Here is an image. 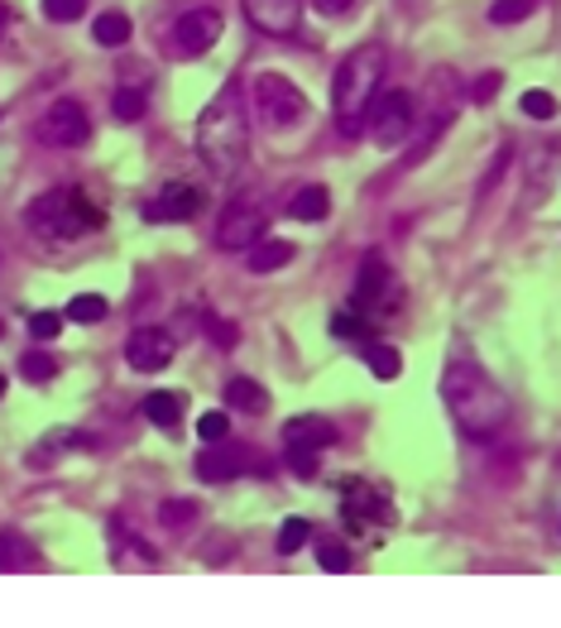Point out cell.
<instances>
[{"instance_id":"obj_1","label":"cell","mask_w":561,"mask_h":628,"mask_svg":"<svg viewBox=\"0 0 561 628\" xmlns=\"http://www.w3.org/2000/svg\"><path fill=\"white\" fill-rule=\"evenodd\" d=\"M197 154L216 178H236L245 159H250V106H245V91L236 77L216 91L212 106L197 121Z\"/></svg>"},{"instance_id":"obj_2","label":"cell","mask_w":561,"mask_h":628,"mask_svg":"<svg viewBox=\"0 0 561 628\" xmlns=\"http://www.w3.org/2000/svg\"><path fill=\"white\" fill-rule=\"evenodd\" d=\"M441 399H447V413L456 417V427L475 441L495 437L509 423V393L471 360H456V365L441 369Z\"/></svg>"},{"instance_id":"obj_3","label":"cell","mask_w":561,"mask_h":628,"mask_svg":"<svg viewBox=\"0 0 561 628\" xmlns=\"http://www.w3.org/2000/svg\"><path fill=\"white\" fill-rule=\"evenodd\" d=\"M384 67H389V49L384 43H360L341 58L332 83V111H336V130L346 139L365 135V115L374 106V91L384 83Z\"/></svg>"},{"instance_id":"obj_4","label":"cell","mask_w":561,"mask_h":628,"mask_svg":"<svg viewBox=\"0 0 561 628\" xmlns=\"http://www.w3.org/2000/svg\"><path fill=\"white\" fill-rule=\"evenodd\" d=\"M25 221H29L34 236L49 240V246H73V240L107 226V212H101L82 188H49L25 206Z\"/></svg>"},{"instance_id":"obj_5","label":"cell","mask_w":561,"mask_h":628,"mask_svg":"<svg viewBox=\"0 0 561 628\" xmlns=\"http://www.w3.org/2000/svg\"><path fill=\"white\" fill-rule=\"evenodd\" d=\"M250 111L264 130H288L308 115V97L278 73H260L254 77V97H250Z\"/></svg>"},{"instance_id":"obj_6","label":"cell","mask_w":561,"mask_h":628,"mask_svg":"<svg viewBox=\"0 0 561 628\" xmlns=\"http://www.w3.org/2000/svg\"><path fill=\"white\" fill-rule=\"evenodd\" d=\"M417 115H423V111H417V97L408 87L384 91V97L370 106V115H365V135L379 149H399V145H408V135H413Z\"/></svg>"},{"instance_id":"obj_7","label":"cell","mask_w":561,"mask_h":628,"mask_svg":"<svg viewBox=\"0 0 561 628\" xmlns=\"http://www.w3.org/2000/svg\"><path fill=\"white\" fill-rule=\"evenodd\" d=\"M399 278L394 269L379 260V254H370L365 264H360L356 274V293H350V307L360 312V317H389V312H399Z\"/></svg>"},{"instance_id":"obj_8","label":"cell","mask_w":561,"mask_h":628,"mask_svg":"<svg viewBox=\"0 0 561 628\" xmlns=\"http://www.w3.org/2000/svg\"><path fill=\"white\" fill-rule=\"evenodd\" d=\"M221 34H226V20H221V10L197 5V10H187V15L173 20L169 53H173V58H202L207 49H216Z\"/></svg>"},{"instance_id":"obj_9","label":"cell","mask_w":561,"mask_h":628,"mask_svg":"<svg viewBox=\"0 0 561 628\" xmlns=\"http://www.w3.org/2000/svg\"><path fill=\"white\" fill-rule=\"evenodd\" d=\"M39 139L53 149H82L91 139L87 106H82V101H53V106L39 115Z\"/></svg>"},{"instance_id":"obj_10","label":"cell","mask_w":561,"mask_h":628,"mask_svg":"<svg viewBox=\"0 0 561 628\" xmlns=\"http://www.w3.org/2000/svg\"><path fill=\"white\" fill-rule=\"evenodd\" d=\"M264 230H269V216L260 212V206H250V202H230L226 212H221V221H216V250L240 254V250L260 246Z\"/></svg>"},{"instance_id":"obj_11","label":"cell","mask_w":561,"mask_h":628,"mask_svg":"<svg viewBox=\"0 0 561 628\" xmlns=\"http://www.w3.org/2000/svg\"><path fill=\"white\" fill-rule=\"evenodd\" d=\"M341 514L356 532H370V528H379V523H394V504L384 490L356 480V485H346V494H341Z\"/></svg>"},{"instance_id":"obj_12","label":"cell","mask_w":561,"mask_h":628,"mask_svg":"<svg viewBox=\"0 0 561 628\" xmlns=\"http://www.w3.org/2000/svg\"><path fill=\"white\" fill-rule=\"evenodd\" d=\"M245 20L269 39H294L302 25V0H245Z\"/></svg>"},{"instance_id":"obj_13","label":"cell","mask_w":561,"mask_h":628,"mask_svg":"<svg viewBox=\"0 0 561 628\" xmlns=\"http://www.w3.org/2000/svg\"><path fill=\"white\" fill-rule=\"evenodd\" d=\"M125 360H130V369H139V375H159V369L173 365V336L159 327H139V331H130V341H125Z\"/></svg>"},{"instance_id":"obj_14","label":"cell","mask_w":561,"mask_h":628,"mask_svg":"<svg viewBox=\"0 0 561 628\" xmlns=\"http://www.w3.org/2000/svg\"><path fill=\"white\" fill-rule=\"evenodd\" d=\"M212 447V441H207ZM250 470V447H240V441H226L221 437L212 451H202L197 456V480H207V485H221V480H236V475Z\"/></svg>"},{"instance_id":"obj_15","label":"cell","mask_w":561,"mask_h":628,"mask_svg":"<svg viewBox=\"0 0 561 628\" xmlns=\"http://www.w3.org/2000/svg\"><path fill=\"white\" fill-rule=\"evenodd\" d=\"M197 212H202V192L192 183H169V188H159V197L145 202V221H187Z\"/></svg>"},{"instance_id":"obj_16","label":"cell","mask_w":561,"mask_h":628,"mask_svg":"<svg viewBox=\"0 0 561 628\" xmlns=\"http://www.w3.org/2000/svg\"><path fill=\"white\" fill-rule=\"evenodd\" d=\"M284 447L326 451V447H336V427L317 413H302V417H294V423H284Z\"/></svg>"},{"instance_id":"obj_17","label":"cell","mask_w":561,"mask_h":628,"mask_svg":"<svg viewBox=\"0 0 561 628\" xmlns=\"http://www.w3.org/2000/svg\"><path fill=\"white\" fill-rule=\"evenodd\" d=\"M39 566V552L25 532H0V572H34Z\"/></svg>"},{"instance_id":"obj_18","label":"cell","mask_w":561,"mask_h":628,"mask_svg":"<svg viewBox=\"0 0 561 628\" xmlns=\"http://www.w3.org/2000/svg\"><path fill=\"white\" fill-rule=\"evenodd\" d=\"M332 212V197H326L322 183H302V188L288 197V216L294 221H322Z\"/></svg>"},{"instance_id":"obj_19","label":"cell","mask_w":561,"mask_h":628,"mask_svg":"<svg viewBox=\"0 0 561 628\" xmlns=\"http://www.w3.org/2000/svg\"><path fill=\"white\" fill-rule=\"evenodd\" d=\"M139 413H145L154 427H178V417L187 413V399H183V393H173V389H154Z\"/></svg>"},{"instance_id":"obj_20","label":"cell","mask_w":561,"mask_h":628,"mask_svg":"<svg viewBox=\"0 0 561 628\" xmlns=\"http://www.w3.org/2000/svg\"><path fill=\"white\" fill-rule=\"evenodd\" d=\"M294 240H260V246H250V274H274L284 269V264H294Z\"/></svg>"},{"instance_id":"obj_21","label":"cell","mask_w":561,"mask_h":628,"mask_svg":"<svg viewBox=\"0 0 561 628\" xmlns=\"http://www.w3.org/2000/svg\"><path fill=\"white\" fill-rule=\"evenodd\" d=\"M130 34H135V25L125 10H101L97 25H91V39H97L101 49H121V43H130Z\"/></svg>"},{"instance_id":"obj_22","label":"cell","mask_w":561,"mask_h":628,"mask_svg":"<svg viewBox=\"0 0 561 628\" xmlns=\"http://www.w3.org/2000/svg\"><path fill=\"white\" fill-rule=\"evenodd\" d=\"M226 403L230 409H245V413H260V409H269V393L254 379L236 375V379H226Z\"/></svg>"},{"instance_id":"obj_23","label":"cell","mask_w":561,"mask_h":628,"mask_svg":"<svg viewBox=\"0 0 561 628\" xmlns=\"http://www.w3.org/2000/svg\"><path fill=\"white\" fill-rule=\"evenodd\" d=\"M58 369H63V360L49 355V351H25V355H20V375H25L29 384H49Z\"/></svg>"},{"instance_id":"obj_24","label":"cell","mask_w":561,"mask_h":628,"mask_svg":"<svg viewBox=\"0 0 561 628\" xmlns=\"http://www.w3.org/2000/svg\"><path fill=\"white\" fill-rule=\"evenodd\" d=\"M107 298L101 293H77L67 302V322H82V327H91V322H107Z\"/></svg>"},{"instance_id":"obj_25","label":"cell","mask_w":561,"mask_h":628,"mask_svg":"<svg viewBox=\"0 0 561 628\" xmlns=\"http://www.w3.org/2000/svg\"><path fill=\"white\" fill-rule=\"evenodd\" d=\"M365 365L374 369L379 379H399V369H403V360H399V351L394 346H384V341H370L365 346Z\"/></svg>"},{"instance_id":"obj_26","label":"cell","mask_w":561,"mask_h":628,"mask_svg":"<svg viewBox=\"0 0 561 628\" xmlns=\"http://www.w3.org/2000/svg\"><path fill=\"white\" fill-rule=\"evenodd\" d=\"M519 111L528 115V121H552V115H557L561 106H557V97H552V91L533 87V91H523V97H519Z\"/></svg>"},{"instance_id":"obj_27","label":"cell","mask_w":561,"mask_h":628,"mask_svg":"<svg viewBox=\"0 0 561 628\" xmlns=\"http://www.w3.org/2000/svg\"><path fill=\"white\" fill-rule=\"evenodd\" d=\"M308 538H312V523H308V518H288L284 528H278V552L294 556V552H302V547H308Z\"/></svg>"},{"instance_id":"obj_28","label":"cell","mask_w":561,"mask_h":628,"mask_svg":"<svg viewBox=\"0 0 561 628\" xmlns=\"http://www.w3.org/2000/svg\"><path fill=\"white\" fill-rule=\"evenodd\" d=\"M537 10V0H495V5H489V20H495V25H519V20H528Z\"/></svg>"},{"instance_id":"obj_29","label":"cell","mask_w":561,"mask_h":628,"mask_svg":"<svg viewBox=\"0 0 561 628\" xmlns=\"http://www.w3.org/2000/svg\"><path fill=\"white\" fill-rule=\"evenodd\" d=\"M159 523L163 528H187V523H197V504L192 499H169V504H159Z\"/></svg>"},{"instance_id":"obj_30","label":"cell","mask_w":561,"mask_h":628,"mask_svg":"<svg viewBox=\"0 0 561 628\" xmlns=\"http://www.w3.org/2000/svg\"><path fill=\"white\" fill-rule=\"evenodd\" d=\"M111 111H115V121H139V115H145V91L121 87L115 101H111Z\"/></svg>"},{"instance_id":"obj_31","label":"cell","mask_w":561,"mask_h":628,"mask_svg":"<svg viewBox=\"0 0 561 628\" xmlns=\"http://www.w3.org/2000/svg\"><path fill=\"white\" fill-rule=\"evenodd\" d=\"M317 562H322V572H350V552H346V542H336V538L317 542Z\"/></svg>"},{"instance_id":"obj_32","label":"cell","mask_w":561,"mask_h":628,"mask_svg":"<svg viewBox=\"0 0 561 628\" xmlns=\"http://www.w3.org/2000/svg\"><path fill=\"white\" fill-rule=\"evenodd\" d=\"M207 336H212V346L216 351H236V341H240V331H236V322H226V317H207Z\"/></svg>"},{"instance_id":"obj_33","label":"cell","mask_w":561,"mask_h":628,"mask_svg":"<svg viewBox=\"0 0 561 628\" xmlns=\"http://www.w3.org/2000/svg\"><path fill=\"white\" fill-rule=\"evenodd\" d=\"M82 10H87V0H43V15L53 25H73V20H82Z\"/></svg>"},{"instance_id":"obj_34","label":"cell","mask_w":561,"mask_h":628,"mask_svg":"<svg viewBox=\"0 0 561 628\" xmlns=\"http://www.w3.org/2000/svg\"><path fill=\"white\" fill-rule=\"evenodd\" d=\"M197 437H202V441H221V437H230V417L226 413H202V417H197Z\"/></svg>"},{"instance_id":"obj_35","label":"cell","mask_w":561,"mask_h":628,"mask_svg":"<svg viewBox=\"0 0 561 628\" xmlns=\"http://www.w3.org/2000/svg\"><path fill=\"white\" fill-rule=\"evenodd\" d=\"M29 331H34V341H53V336L63 331V312H34Z\"/></svg>"},{"instance_id":"obj_36","label":"cell","mask_w":561,"mask_h":628,"mask_svg":"<svg viewBox=\"0 0 561 628\" xmlns=\"http://www.w3.org/2000/svg\"><path fill=\"white\" fill-rule=\"evenodd\" d=\"M288 470H294V475H302V480H312V475H317V451L288 447Z\"/></svg>"},{"instance_id":"obj_37","label":"cell","mask_w":561,"mask_h":628,"mask_svg":"<svg viewBox=\"0 0 561 628\" xmlns=\"http://www.w3.org/2000/svg\"><path fill=\"white\" fill-rule=\"evenodd\" d=\"M499 87H504V73H485V77H475V87H471V101H495L499 97Z\"/></svg>"},{"instance_id":"obj_38","label":"cell","mask_w":561,"mask_h":628,"mask_svg":"<svg viewBox=\"0 0 561 628\" xmlns=\"http://www.w3.org/2000/svg\"><path fill=\"white\" fill-rule=\"evenodd\" d=\"M350 5H356V0H312V10H317V15H346Z\"/></svg>"},{"instance_id":"obj_39","label":"cell","mask_w":561,"mask_h":628,"mask_svg":"<svg viewBox=\"0 0 561 628\" xmlns=\"http://www.w3.org/2000/svg\"><path fill=\"white\" fill-rule=\"evenodd\" d=\"M5 25H10V15H5V5H0V34H5Z\"/></svg>"},{"instance_id":"obj_40","label":"cell","mask_w":561,"mask_h":628,"mask_svg":"<svg viewBox=\"0 0 561 628\" xmlns=\"http://www.w3.org/2000/svg\"><path fill=\"white\" fill-rule=\"evenodd\" d=\"M0 399H5V375H0Z\"/></svg>"},{"instance_id":"obj_41","label":"cell","mask_w":561,"mask_h":628,"mask_svg":"<svg viewBox=\"0 0 561 628\" xmlns=\"http://www.w3.org/2000/svg\"><path fill=\"white\" fill-rule=\"evenodd\" d=\"M0 336H5V322H0Z\"/></svg>"}]
</instances>
